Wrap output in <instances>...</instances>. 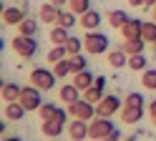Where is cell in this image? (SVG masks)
<instances>
[{"mask_svg": "<svg viewBox=\"0 0 156 141\" xmlns=\"http://www.w3.org/2000/svg\"><path fill=\"white\" fill-rule=\"evenodd\" d=\"M108 43H111V40L106 38L103 33H96V30H91V33L86 35V40H83V45H86V53H93V56H101V53H106Z\"/></svg>", "mask_w": 156, "mask_h": 141, "instance_id": "1", "label": "cell"}, {"mask_svg": "<svg viewBox=\"0 0 156 141\" xmlns=\"http://www.w3.org/2000/svg\"><path fill=\"white\" fill-rule=\"evenodd\" d=\"M20 103L25 106V111H38L43 106V101H41V88L38 86H25L23 91H20Z\"/></svg>", "mask_w": 156, "mask_h": 141, "instance_id": "2", "label": "cell"}, {"mask_svg": "<svg viewBox=\"0 0 156 141\" xmlns=\"http://www.w3.org/2000/svg\"><path fill=\"white\" fill-rule=\"evenodd\" d=\"M55 73L53 70H45V68H35L33 73H30V83L33 86H38L41 91H51L53 86H55Z\"/></svg>", "mask_w": 156, "mask_h": 141, "instance_id": "3", "label": "cell"}, {"mask_svg": "<svg viewBox=\"0 0 156 141\" xmlns=\"http://www.w3.org/2000/svg\"><path fill=\"white\" fill-rule=\"evenodd\" d=\"M10 45H13L15 53H18V56H23V58H30L35 50H38L33 35H18V38H13V40H10Z\"/></svg>", "mask_w": 156, "mask_h": 141, "instance_id": "4", "label": "cell"}, {"mask_svg": "<svg viewBox=\"0 0 156 141\" xmlns=\"http://www.w3.org/2000/svg\"><path fill=\"white\" fill-rule=\"evenodd\" d=\"M68 114H71L73 118L88 121V118L96 114V106L91 103V101H76V103H68Z\"/></svg>", "mask_w": 156, "mask_h": 141, "instance_id": "5", "label": "cell"}, {"mask_svg": "<svg viewBox=\"0 0 156 141\" xmlns=\"http://www.w3.org/2000/svg\"><path fill=\"white\" fill-rule=\"evenodd\" d=\"M111 131H113V124H111V121L106 118V116H101V118H96L93 124L88 126V136H91V139H98V141H101L103 136H108Z\"/></svg>", "mask_w": 156, "mask_h": 141, "instance_id": "6", "label": "cell"}, {"mask_svg": "<svg viewBox=\"0 0 156 141\" xmlns=\"http://www.w3.org/2000/svg\"><path fill=\"white\" fill-rule=\"evenodd\" d=\"M119 108H121V101H119V96H103V98L98 101V106H96V114L108 118V116H111V114H116Z\"/></svg>", "mask_w": 156, "mask_h": 141, "instance_id": "7", "label": "cell"}, {"mask_svg": "<svg viewBox=\"0 0 156 141\" xmlns=\"http://www.w3.org/2000/svg\"><path fill=\"white\" fill-rule=\"evenodd\" d=\"M121 33H123V40H133V38H144V20H129L123 28H121Z\"/></svg>", "mask_w": 156, "mask_h": 141, "instance_id": "8", "label": "cell"}, {"mask_svg": "<svg viewBox=\"0 0 156 141\" xmlns=\"http://www.w3.org/2000/svg\"><path fill=\"white\" fill-rule=\"evenodd\" d=\"M68 134H71L73 141H83L86 136H88V126H86L83 118H73L71 124H68Z\"/></svg>", "mask_w": 156, "mask_h": 141, "instance_id": "9", "label": "cell"}, {"mask_svg": "<svg viewBox=\"0 0 156 141\" xmlns=\"http://www.w3.org/2000/svg\"><path fill=\"white\" fill-rule=\"evenodd\" d=\"M141 116H144V106H131V103H126V108L121 111L123 124H139Z\"/></svg>", "mask_w": 156, "mask_h": 141, "instance_id": "10", "label": "cell"}, {"mask_svg": "<svg viewBox=\"0 0 156 141\" xmlns=\"http://www.w3.org/2000/svg\"><path fill=\"white\" fill-rule=\"evenodd\" d=\"M23 20H25V15H23L20 8H5L3 10V23L5 25H20Z\"/></svg>", "mask_w": 156, "mask_h": 141, "instance_id": "11", "label": "cell"}, {"mask_svg": "<svg viewBox=\"0 0 156 141\" xmlns=\"http://www.w3.org/2000/svg\"><path fill=\"white\" fill-rule=\"evenodd\" d=\"M78 23H81L86 30H96V28L101 25V13H96V10H86Z\"/></svg>", "mask_w": 156, "mask_h": 141, "instance_id": "12", "label": "cell"}, {"mask_svg": "<svg viewBox=\"0 0 156 141\" xmlns=\"http://www.w3.org/2000/svg\"><path fill=\"white\" fill-rule=\"evenodd\" d=\"M58 15H61V8L53 5L51 0L41 8V20H43V23H58Z\"/></svg>", "mask_w": 156, "mask_h": 141, "instance_id": "13", "label": "cell"}, {"mask_svg": "<svg viewBox=\"0 0 156 141\" xmlns=\"http://www.w3.org/2000/svg\"><path fill=\"white\" fill-rule=\"evenodd\" d=\"M103 86H106V78H96L91 88H86V101H101L103 98Z\"/></svg>", "mask_w": 156, "mask_h": 141, "instance_id": "14", "label": "cell"}, {"mask_svg": "<svg viewBox=\"0 0 156 141\" xmlns=\"http://www.w3.org/2000/svg\"><path fill=\"white\" fill-rule=\"evenodd\" d=\"M23 116H25V106L20 101H10V103L5 106V118L8 121H20Z\"/></svg>", "mask_w": 156, "mask_h": 141, "instance_id": "15", "label": "cell"}, {"mask_svg": "<svg viewBox=\"0 0 156 141\" xmlns=\"http://www.w3.org/2000/svg\"><path fill=\"white\" fill-rule=\"evenodd\" d=\"M20 86L18 83H3V91H0V93H3V101L5 103H10V101H18L20 98Z\"/></svg>", "mask_w": 156, "mask_h": 141, "instance_id": "16", "label": "cell"}, {"mask_svg": "<svg viewBox=\"0 0 156 141\" xmlns=\"http://www.w3.org/2000/svg\"><path fill=\"white\" fill-rule=\"evenodd\" d=\"M121 50L126 56H136V53H144V38H133V40H123Z\"/></svg>", "mask_w": 156, "mask_h": 141, "instance_id": "17", "label": "cell"}, {"mask_svg": "<svg viewBox=\"0 0 156 141\" xmlns=\"http://www.w3.org/2000/svg\"><path fill=\"white\" fill-rule=\"evenodd\" d=\"M68 28H63V25H55L53 30H51V43H55V45H66L68 43Z\"/></svg>", "mask_w": 156, "mask_h": 141, "instance_id": "18", "label": "cell"}, {"mask_svg": "<svg viewBox=\"0 0 156 141\" xmlns=\"http://www.w3.org/2000/svg\"><path fill=\"white\" fill-rule=\"evenodd\" d=\"M78 91H81V88H78L76 83L63 86L61 88V101H66V103H76V101H78Z\"/></svg>", "mask_w": 156, "mask_h": 141, "instance_id": "19", "label": "cell"}, {"mask_svg": "<svg viewBox=\"0 0 156 141\" xmlns=\"http://www.w3.org/2000/svg\"><path fill=\"white\" fill-rule=\"evenodd\" d=\"M61 131H63V124H61V121H58V118H48V121H43V134L45 136H58V134H61Z\"/></svg>", "mask_w": 156, "mask_h": 141, "instance_id": "20", "label": "cell"}, {"mask_svg": "<svg viewBox=\"0 0 156 141\" xmlns=\"http://www.w3.org/2000/svg\"><path fill=\"white\" fill-rule=\"evenodd\" d=\"M129 20H131V18L126 15L123 10H111V13H108V23H111L113 28H123Z\"/></svg>", "mask_w": 156, "mask_h": 141, "instance_id": "21", "label": "cell"}, {"mask_svg": "<svg viewBox=\"0 0 156 141\" xmlns=\"http://www.w3.org/2000/svg\"><path fill=\"white\" fill-rule=\"evenodd\" d=\"M93 81H96V78L88 73V70H81V73H76V81H73V83L81 88V91H86V88H91V86H93Z\"/></svg>", "mask_w": 156, "mask_h": 141, "instance_id": "22", "label": "cell"}, {"mask_svg": "<svg viewBox=\"0 0 156 141\" xmlns=\"http://www.w3.org/2000/svg\"><path fill=\"white\" fill-rule=\"evenodd\" d=\"M68 10H73L76 15H83L86 10H91V0H68Z\"/></svg>", "mask_w": 156, "mask_h": 141, "instance_id": "23", "label": "cell"}, {"mask_svg": "<svg viewBox=\"0 0 156 141\" xmlns=\"http://www.w3.org/2000/svg\"><path fill=\"white\" fill-rule=\"evenodd\" d=\"M55 25L73 28V25H76V13H73V10H68V13H66V10H61V15H58V23H55Z\"/></svg>", "mask_w": 156, "mask_h": 141, "instance_id": "24", "label": "cell"}, {"mask_svg": "<svg viewBox=\"0 0 156 141\" xmlns=\"http://www.w3.org/2000/svg\"><path fill=\"white\" fill-rule=\"evenodd\" d=\"M129 68H131V70H146V56H144V53L129 56Z\"/></svg>", "mask_w": 156, "mask_h": 141, "instance_id": "25", "label": "cell"}, {"mask_svg": "<svg viewBox=\"0 0 156 141\" xmlns=\"http://www.w3.org/2000/svg\"><path fill=\"white\" fill-rule=\"evenodd\" d=\"M108 63H111L113 68H121V66L129 63V58H126L123 50H113V53H108Z\"/></svg>", "mask_w": 156, "mask_h": 141, "instance_id": "26", "label": "cell"}, {"mask_svg": "<svg viewBox=\"0 0 156 141\" xmlns=\"http://www.w3.org/2000/svg\"><path fill=\"white\" fill-rule=\"evenodd\" d=\"M18 30H20V35H35V30H38V23L33 18H25L20 25H18Z\"/></svg>", "mask_w": 156, "mask_h": 141, "instance_id": "27", "label": "cell"}, {"mask_svg": "<svg viewBox=\"0 0 156 141\" xmlns=\"http://www.w3.org/2000/svg\"><path fill=\"white\" fill-rule=\"evenodd\" d=\"M141 83L149 88V91H156V70H154V68H146V70H144Z\"/></svg>", "mask_w": 156, "mask_h": 141, "instance_id": "28", "label": "cell"}, {"mask_svg": "<svg viewBox=\"0 0 156 141\" xmlns=\"http://www.w3.org/2000/svg\"><path fill=\"white\" fill-rule=\"evenodd\" d=\"M68 56V50H66V45H55L51 53H48V63H58V60H63Z\"/></svg>", "mask_w": 156, "mask_h": 141, "instance_id": "29", "label": "cell"}, {"mask_svg": "<svg viewBox=\"0 0 156 141\" xmlns=\"http://www.w3.org/2000/svg\"><path fill=\"white\" fill-rule=\"evenodd\" d=\"M53 73H55L58 78H63V76H68V73H71V60H68V58H63V60H58V63H55V68H53Z\"/></svg>", "mask_w": 156, "mask_h": 141, "instance_id": "30", "label": "cell"}, {"mask_svg": "<svg viewBox=\"0 0 156 141\" xmlns=\"http://www.w3.org/2000/svg\"><path fill=\"white\" fill-rule=\"evenodd\" d=\"M144 40L146 43H156V23H144Z\"/></svg>", "mask_w": 156, "mask_h": 141, "instance_id": "31", "label": "cell"}, {"mask_svg": "<svg viewBox=\"0 0 156 141\" xmlns=\"http://www.w3.org/2000/svg\"><path fill=\"white\" fill-rule=\"evenodd\" d=\"M86 63H88V60H86L81 53H76L73 58H71V70H76V73H81V70H86Z\"/></svg>", "mask_w": 156, "mask_h": 141, "instance_id": "32", "label": "cell"}, {"mask_svg": "<svg viewBox=\"0 0 156 141\" xmlns=\"http://www.w3.org/2000/svg\"><path fill=\"white\" fill-rule=\"evenodd\" d=\"M81 45H83V40L71 35V38H68V43H66V50H68L71 56H76V53H81Z\"/></svg>", "mask_w": 156, "mask_h": 141, "instance_id": "33", "label": "cell"}, {"mask_svg": "<svg viewBox=\"0 0 156 141\" xmlns=\"http://www.w3.org/2000/svg\"><path fill=\"white\" fill-rule=\"evenodd\" d=\"M55 111H58V108H55L53 103H43L41 108H38V114H41L43 121H48V118H53V116H55Z\"/></svg>", "mask_w": 156, "mask_h": 141, "instance_id": "34", "label": "cell"}, {"mask_svg": "<svg viewBox=\"0 0 156 141\" xmlns=\"http://www.w3.org/2000/svg\"><path fill=\"white\" fill-rule=\"evenodd\" d=\"M126 103H131V106H144V96H141V93H129V96H126Z\"/></svg>", "mask_w": 156, "mask_h": 141, "instance_id": "35", "label": "cell"}, {"mask_svg": "<svg viewBox=\"0 0 156 141\" xmlns=\"http://www.w3.org/2000/svg\"><path fill=\"white\" fill-rule=\"evenodd\" d=\"M119 139H121V134H119V131H116V128H113V131H111V134H108V136H103L101 141H119Z\"/></svg>", "mask_w": 156, "mask_h": 141, "instance_id": "36", "label": "cell"}, {"mask_svg": "<svg viewBox=\"0 0 156 141\" xmlns=\"http://www.w3.org/2000/svg\"><path fill=\"white\" fill-rule=\"evenodd\" d=\"M149 116H151V121H154V124H156V101H154V103L149 106Z\"/></svg>", "mask_w": 156, "mask_h": 141, "instance_id": "37", "label": "cell"}, {"mask_svg": "<svg viewBox=\"0 0 156 141\" xmlns=\"http://www.w3.org/2000/svg\"><path fill=\"white\" fill-rule=\"evenodd\" d=\"M126 3H129L131 8H141V5H144V0H126Z\"/></svg>", "mask_w": 156, "mask_h": 141, "instance_id": "38", "label": "cell"}, {"mask_svg": "<svg viewBox=\"0 0 156 141\" xmlns=\"http://www.w3.org/2000/svg\"><path fill=\"white\" fill-rule=\"evenodd\" d=\"M51 3H53V5H58V8H63V5L68 3V0H51Z\"/></svg>", "mask_w": 156, "mask_h": 141, "instance_id": "39", "label": "cell"}, {"mask_svg": "<svg viewBox=\"0 0 156 141\" xmlns=\"http://www.w3.org/2000/svg\"><path fill=\"white\" fill-rule=\"evenodd\" d=\"M151 18H154V23H156V5H154V10H151Z\"/></svg>", "mask_w": 156, "mask_h": 141, "instance_id": "40", "label": "cell"}, {"mask_svg": "<svg viewBox=\"0 0 156 141\" xmlns=\"http://www.w3.org/2000/svg\"><path fill=\"white\" fill-rule=\"evenodd\" d=\"M144 3H146V5H156V0H144Z\"/></svg>", "mask_w": 156, "mask_h": 141, "instance_id": "41", "label": "cell"}, {"mask_svg": "<svg viewBox=\"0 0 156 141\" xmlns=\"http://www.w3.org/2000/svg\"><path fill=\"white\" fill-rule=\"evenodd\" d=\"M3 141H20V139H18V136H13V139H3Z\"/></svg>", "mask_w": 156, "mask_h": 141, "instance_id": "42", "label": "cell"}]
</instances>
